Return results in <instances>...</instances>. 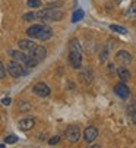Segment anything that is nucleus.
I'll return each instance as SVG.
<instances>
[{"instance_id": "nucleus-33", "label": "nucleus", "mask_w": 136, "mask_h": 148, "mask_svg": "<svg viewBox=\"0 0 136 148\" xmlns=\"http://www.w3.org/2000/svg\"><path fill=\"white\" fill-rule=\"evenodd\" d=\"M135 25H136V22H135Z\"/></svg>"}, {"instance_id": "nucleus-1", "label": "nucleus", "mask_w": 136, "mask_h": 148, "mask_svg": "<svg viewBox=\"0 0 136 148\" xmlns=\"http://www.w3.org/2000/svg\"><path fill=\"white\" fill-rule=\"evenodd\" d=\"M63 18V12L59 9H41L35 13V19L41 21L42 24H49V22H59V21Z\"/></svg>"}, {"instance_id": "nucleus-32", "label": "nucleus", "mask_w": 136, "mask_h": 148, "mask_svg": "<svg viewBox=\"0 0 136 148\" xmlns=\"http://www.w3.org/2000/svg\"><path fill=\"white\" fill-rule=\"evenodd\" d=\"M0 148H5V145H0Z\"/></svg>"}, {"instance_id": "nucleus-8", "label": "nucleus", "mask_w": 136, "mask_h": 148, "mask_svg": "<svg viewBox=\"0 0 136 148\" xmlns=\"http://www.w3.org/2000/svg\"><path fill=\"white\" fill-rule=\"evenodd\" d=\"M114 92H116V95H119L120 98H127L129 95H130V90H129V87L127 85H124V82H122V84H117V85L114 87Z\"/></svg>"}, {"instance_id": "nucleus-23", "label": "nucleus", "mask_w": 136, "mask_h": 148, "mask_svg": "<svg viewBox=\"0 0 136 148\" xmlns=\"http://www.w3.org/2000/svg\"><path fill=\"white\" fill-rule=\"evenodd\" d=\"M22 19L28 21V22H29V21H34V19H35V12H28V13H25L24 16H22Z\"/></svg>"}, {"instance_id": "nucleus-6", "label": "nucleus", "mask_w": 136, "mask_h": 148, "mask_svg": "<svg viewBox=\"0 0 136 148\" xmlns=\"http://www.w3.org/2000/svg\"><path fill=\"white\" fill-rule=\"evenodd\" d=\"M69 63L72 65V68L81 69V66H82V53L69 51Z\"/></svg>"}, {"instance_id": "nucleus-2", "label": "nucleus", "mask_w": 136, "mask_h": 148, "mask_svg": "<svg viewBox=\"0 0 136 148\" xmlns=\"http://www.w3.org/2000/svg\"><path fill=\"white\" fill-rule=\"evenodd\" d=\"M6 69H8V72H9V75L12 78H21V76H24V75L28 73V71L24 68V65L19 63V62H16V60H10L8 63Z\"/></svg>"}, {"instance_id": "nucleus-29", "label": "nucleus", "mask_w": 136, "mask_h": 148, "mask_svg": "<svg viewBox=\"0 0 136 148\" xmlns=\"http://www.w3.org/2000/svg\"><path fill=\"white\" fill-rule=\"evenodd\" d=\"M10 103H12V100H10L9 97H6V98L2 100V104H3V106H10Z\"/></svg>"}, {"instance_id": "nucleus-3", "label": "nucleus", "mask_w": 136, "mask_h": 148, "mask_svg": "<svg viewBox=\"0 0 136 148\" xmlns=\"http://www.w3.org/2000/svg\"><path fill=\"white\" fill-rule=\"evenodd\" d=\"M66 138L69 139L70 142H78L79 138H81V129H79V126L70 125L69 128L66 129Z\"/></svg>"}, {"instance_id": "nucleus-16", "label": "nucleus", "mask_w": 136, "mask_h": 148, "mask_svg": "<svg viewBox=\"0 0 136 148\" xmlns=\"http://www.w3.org/2000/svg\"><path fill=\"white\" fill-rule=\"evenodd\" d=\"M117 75H119V78H120L123 82H127V81L130 79V72H129V69L124 68V66L117 68Z\"/></svg>"}, {"instance_id": "nucleus-27", "label": "nucleus", "mask_w": 136, "mask_h": 148, "mask_svg": "<svg viewBox=\"0 0 136 148\" xmlns=\"http://www.w3.org/2000/svg\"><path fill=\"white\" fill-rule=\"evenodd\" d=\"M107 56H108V49H104L103 53L100 54V62H104V60L107 59Z\"/></svg>"}, {"instance_id": "nucleus-5", "label": "nucleus", "mask_w": 136, "mask_h": 148, "mask_svg": "<svg viewBox=\"0 0 136 148\" xmlns=\"http://www.w3.org/2000/svg\"><path fill=\"white\" fill-rule=\"evenodd\" d=\"M29 56L34 57L37 62H42L45 59V56H47V50H45V47H42V46H35L29 51Z\"/></svg>"}, {"instance_id": "nucleus-4", "label": "nucleus", "mask_w": 136, "mask_h": 148, "mask_svg": "<svg viewBox=\"0 0 136 148\" xmlns=\"http://www.w3.org/2000/svg\"><path fill=\"white\" fill-rule=\"evenodd\" d=\"M32 91L38 97H49L50 92H51V90L49 88V85H47V84H44V82H37L35 85H34V88H32Z\"/></svg>"}, {"instance_id": "nucleus-31", "label": "nucleus", "mask_w": 136, "mask_h": 148, "mask_svg": "<svg viewBox=\"0 0 136 148\" xmlns=\"http://www.w3.org/2000/svg\"><path fill=\"white\" fill-rule=\"evenodd\" d=\"M88 148H100V145H91V147H88Z\"/></svg>"}, {"instance_id": "nucleus-30", "label": "nucleus", "mask_w": 136, "mask_h": 148, "mask_svg": "<svg viewBox=\"0 0 136 148\" xmlns=\"http://www.w3.org/2000/svg\"><path fill=\"white\" fill-rule=\"evenodd\" d=\"M130 117H132V122H133V123L136 125V112H135L133 114H130Z\"/></svg>"}, {"instance_id": "nucleus-28", "label": "nucleus", "mask_w": 136, "mask_h": 148, "mask_svg": "<svg viewBox=\"0 0 136 148\" xmlns=\"http://www.w3.org/2000/svg\"><path fill=\"white\" fill-rule=\"evenodd\" d=\"M59 141H60V138H59V136H53V138L49 141V144H50V145H56Z\"/></svg>"}, {"instance_id": "nucleus-21", "label": "nucleus", "mask_w": 136, "mask_h": 148, "mask_svg": "<svg viewBox=\"0 0 136 148\" xmlns=\"http://www.w3.org/2000/svg\"><path fill=\"white\" fill-rule=\"evenodd\" d=\"M82 18H83V10L78 9V10L73 13V16H72V22H79Z\"/></svg>"}, {"instance_id": "nucleus-25", "label": "nucleus", "mask_w": 136, "mask_h": 148, "mask_svg": "<svg viewBox=\"0 0 136 148\" xmlns=\"http://www.w3.org/2000/svg\"><path fill=\"white\" fill-rule=\"evenodd\" d=\"M16 141H18V136L16 135H9V136L5 138V142L6 144H15Z\"/></svg>"}, {"instance_id": "nucleus-20", "label": "nucleus", "mask_w": 136, "mask_h": 148, "mask_svg": "<svg viewBox=\"0 0 136 148\" xmlns=\"http://www.w3.org/2000/svg\"><path fill=\"white\" fill-rule=\"evenodd\" d=\"M27 5H28V8H31V9H38V8H41V0H28L27 2Z\"/></svg>"}, {"instance_id": "nucleus-7", "label": "nucleus", "mask_w": 136, "mask_h": 148, "mask_svg": "<svg viewBox=\"0 0 136 148\" xmlns=\"http://www.w3.org/2000/svg\"><path fill=\"white\" fill-rule=\"evenodd\" d=\"M97 138H98V131L94 128V126H88V128L83 131V139H85L88 144L94 142Z\"/></svg>"}, {"instance_id": "nucleus-15", "label": "nucleus", "mask_w": 136, "mask_h": 148, "mask_svg": "<svg viewBox=\"0 0 136 148\" xmlns=\"http://www.w3.org/2000/svg\"><path fill=\"white\" fill-rule=\"evenodd\" d=\"M42 24H34V25H31L28 29H27V35L28 37H31V38H35L37 35H38V32L42 29Z\"/></svg>"}, {"instance_id": "nucleus-12", "label": "nucleus", "mask_w": 136, "mask_h": 148, "mask_svg": "<svg viewBox=\"0 0 136 148\" xmlns=\"http://www.w3.org/2000/svg\"><path fill=\"white\" fill-rule=\"evenodd\" d=\"M53 37V29L50 28V27H42V29L38 32V35L35 37V38H38V40H41V41H45V40H49V38H51Z\"/></svg>"}, {"instance_id": "nucleus-17", "label": "nucleus", "mask_w": 136, "mask_h": 148, "mask_svg": "<svg viewBox=\"0 0 136 148\" xmlns=\"http://www.w3.org/2000/svg\"><path fill=\"white\" fill-rule=\"evenodd\" d=\"M69 51H78V53H82V47L79 44L78 40H72L69 43Z\"/></svg>"}, {"instance_id": "nucleus-13", "label": "nucleus", "mask_w": 136, "mask_h": 148, "mask_svg": "<svg viewBox=\"0 0 136 148\" xmlns=\"http://www.w3.org/2000/svg\"><path fill=\"white\" fill-rule=\"evenodd\" d=\"M18 126L21 131H29L35 126V120L34 119H22V120H19Z\"/></svg>"}, {"instance_id": "nucleus-24", "label": "nucleus", "mask_w": 136, "mask_h": 148, "mask_svg": "<svg viewBox=\"0 0 136 148\" xmlns=\"http://www.w3.org/2000/svg\"><path fill=\"white\" fill-rule=\"evenodd\" d=\"M31 109V106L27 103V101H22L21 104H19V110L21 112H27V110H29Z\"/></svg>"}, {"instance_id": "nucleus-18", "label": "nucleus", "mask_w": 136, "mask_h": 148, "mask_svg": "<svg viewBox=\"0 0 136 148\" xmlns=\"http://www.w3.org/2000/svg\"><path fill=\"white\" fill-rule=\"evenodd\" d=\"M110 29L113 32H117V34H127V29L124 27H120V25H110Z\"/></svg>"}, {"instance_id": "nucleus-22", "label": "nucleus", "mask_w": 136, "mask_h": 148, "mask_svg": "<svg viewBox=\"0 0 136 148\" xmlns=\"http://www.w3.org/2000/svg\"><path fill=\"white\" fill-rule=\"evenodd\" d=\"M126 112H127V114H129V116H130V114H133V113L136 112V100H133V101H130V103H129Z\"/></svg>"}, {"instance_id": "nucleus-10", "label": "nucleus", "mask_w": 136, "mask_h": 148, "mask_svg": "<svg viewBox=\"0 0 136 148\" xmlns=\"http://www.w3.org/2000/svg\"><path fill=\"white\" fill-rule=\"evenodd\" d=\"M9 56H10L13 60L22 63V65H24V63L27 62V59H28V54H27V53L19 51V50H10V51H9Z\"/></svg>"}, {"instance_id": "nucleus-19", "label": "nucleus", "mask_w": 136, "mask_h": 148, "mask_svg": "<svg viewBox=\"0 0 136 148\" xmlns=\"http://www.w3.org/2000/svg\"><path fill=\"white\" fill-rule=\"evenodd\" d=\"M127 18H136V3H133L127 10H126V13H124Z\"/></svg>"}, {"instance_id": "nucleus-14", "label": "nucleus", "mask_w": 136, "mask_h": 148, "mask_svg": "<svg viewBox=\"0 0 136 148\" xmlns=\"http://www.w3.org/2000/svg\"><path fill=\"white\" fill-rule=\"evenodd\" d=\"M79 79L83 84H91V82H92V79H94V75H92V72H91L89 69H82L79 72Z\"/></svg>"}, {"instance_id": "nucleus-11", "label": "nucleus", "mask_w": 136, "mask_h": 148, "mask_svg": "<svg viewBox=\"0 0 136 148\" xmlns=\"http://www.w3.org/2000/svg\"><path fill=\"white\" fill-rule=\"evenodd\" d=\"M116 59L122 63V65L124 66V65H129V63L132 62V56H130V53H127V51H124V50H120V51H117V54H116Z\"/></svg>"}, {"instance_id": "nucleus-9", "label": "nucleus", "mask_w": 136, "mask_h": 148, "mask_svg": "<svg viewBox=\"0 0 136 148\" xmlns=\"http://www.w3.org/2000/svg\"><path fill=\"white\" fill-rule=\"evenodd\" d=\"M18 46H19V49H21V51H31L37 44L34 43L32 40H27V38H24V40H19L18 41Z\"/></svg>"}, {"instance_id": "nucleus-26", "label": "nucleus", "mask_w": 136, "mask_h": 148, "mask_svg": "<svg viewBox=\"0 0 136 148\" xmlns=\"http://www.w3.org/2000/svg\"><path fill=\"white\" fill-rule=\"evenodd\" d=\"M5 76H6V68L2 63V60H0V79H5Z\"/></svg>"}]
</instances>
